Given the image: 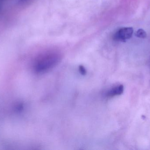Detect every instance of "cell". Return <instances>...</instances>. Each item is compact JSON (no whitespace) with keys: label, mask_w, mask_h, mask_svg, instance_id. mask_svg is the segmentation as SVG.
<instances>
[{"label":"cell","mask_w":150,"mask_h":150,"mask_svg":"<svg viewBox=\"0 0 150 150\" xmlns=\"http://www.w3.org/2000/svg\"><path fill=\"white\" fill-rule=\"evenodd\" d=\"M61 57L57 52H47L40 55L35 62L34 69L39 73L47 72L59 63Z\"/></svg>","instance_id":"1"},{"label":"cell","mask_w":150,"mask_h":150,"mask_svg":"<svg viewBox=\"0 0 150 150\" xmlns=\"http://www.w3.org/2000/svg\"><path fill=\"white\" fill-rule=\"evenodd\" d=\"M134 33L132 27H123L117 31L113 35V39L116 41H125L132 37Z\"/></svg>","instance_id":"2"},{"label":"cell","mask_w":150,"mask_h":150,"mask_svg":"<svg viewBox=\"0 0 150 150\" xmlns=\"http://www.w3.org/2000/svg\"><path fill=\"white\" fill-rule=\"evenodd\" d=\"M124 87L122 85H118L109 90L106 93L107 97H113L121 95L123 93Z\"/></svg>","instance_id":"3"},{"label":"cell","mask_w":150,"mask_h":150,"mask_svg":"<svg viewBox=\"0 0 150 150\" xmlns=\"http://www.w3.org/2000/svg\"><path fill=\"white\" fill-rule=\"evenodd\" d=\"M135 35L137 37L141 38H145L147 37L146 31L142 29H140L137 30L136 32Z\"/></svg>","instance_id":"4"},{"label":"cell","mask_w":150,"mask_h":150,"mask_svg":"<svg viewBox=\"0 0 150 150\" xmlns=\"http://www.w3.org/2000/svg\"><path fill=\"white\" fill-rule=\"evenodd\" d=\"M79 72L82 75H84L86 74V70L83 66H81L79 67Z\"/></svg>","instance_id":"5"}]
</instances>
